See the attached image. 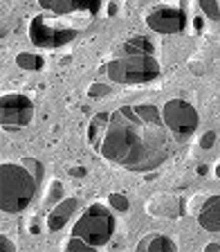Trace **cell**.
<instances>
[{
	"mask_svg": "<svg viewBox=\"0 0 220 252\" xmlns=\"http://www.w3.org/2000/svg\"><path fill=\"white\" fill-rule=\"evenodd\" d=\"M121 50L128 54H153V43L146 41L144 36H135L131 41H126Z\"/></svg>",
	"mask_w": 220,
	"mask_h": 252,
	"instance_id": "cell-13",
	"label": "cell"
},
{
	"mask_svg": "<svg viewBox=\"0 0 220 252\" xmlns=\"http://www.w3.org/2000/svg\"><path fill=\"white\" fill-rule=\"evenodd\" d=\"M171 135L162 110L151 104L117 108L94 149L110 164L128 171H151L171 156Z\"/></svg>",
	"mask_w": 220,
	"mask_h": 252,
	"instance_id": "cell-1",
	"label": "cell"
},
{
	"mask_svg": "<svg viewBox=\"0 0 220 252\" xmlns=\"http://www.w3.org/2000/svg\"><path fill=\"white\" fill-rule=\"evenodd\" d=\"M0 248H2V252H16L14 241H9L7 234H0Z\"/></svg>",
	"mask_w": 220,
	"mask_h": 252,
	"instance_id": "cell-21",
	"label": "cell"
},
{
	"mask_svg": "<svg viewBox=\"0 0 220 252\" xmlns=\"http://www.w3.org/2000/svg\"><path fill=\"white\" fill-rule=\"evenodd\" d=\"M115 225H117L115 214H112L106 205L92 203V205H88V207L81 212V216L77 219V223H74V227H72V234L83 236L85 241H90L94 248H99V246H106V243L112 239Z\"/></svg>",
	"mask_w": 220,
	"mask_h": 252,
	"instance_id": "cell-4",
	"label": "cell"
},
{
	"mask_svg": "<svg viewBox=\"0 0 220 252\" xmlns=\"http://www.w3.org/2000/svg\"><path fill=\"white\" fill-rule=\"evenodd\" d=\"M16 63H18V68H23V70H38L43 65V59L36 57V54L23 52L16 57Z\"/></svg>",
	"mask_w": 220,
	"mask_h": 252,
	"instance_id": "cell-15",
	"label": "cell"
},
{
	"mask_svg": "<svg viewBox=\"0 0 220 252\" xmlns=\"http://www.w3.org/2000/svg\"><path fill=\"white\" fill-rule=\"evenodd\" d=\"M162 120L168 126V131L178 137H187L198 131L200 115L193 106L184 99H168L162 106Z\"/></svg>",
	"mask_w": 220,
	"mask_h": 252,
	"instance_id": "cell-5",
	"label": "cell"
},
{
	"mask_svg": "<svg viewBox=\"0 0 220 252\" xmlns=\"http://www.w3.org/2000/svg\"><path fill=\"white\" fill-rule=\"evenodd\" d=\"M58 200H63V189L58 183L52 185V191H50V196H47V205H52V203H58Z\"/></svg>",
	"mask_w": 220,
	"mask_h": 252,
	"instance_id": "cell-19",
	"label": "cell"
},
{
	"mask_svg": "<svg viewBox=\"0 0 220 252\" xmlns=\"http://www.w3.org/2000/svg\"><path fill=\"white\" fill-rule=\"evenodd\" d=\"M146 25L157 34H180L187 27V14L178 7H155L148 11Z\"/></svg>",
	"mask_w": 220,
	"mask_h": 252,
	"instance_id": "cell-8",
	"label": "cell"
},
{
	"mask_svg": "<svg viewBox=\"0 0 220 252\" xmlns=\"http://www.w3.org/2000/svg\"><path fill=\"white\" fill-rule=\"evenodd\" d=\"M108 93H110V88L108 86H104V84H92L90 86V90H88L90 97H104V94H108Z\"/></svg>",
	"mask_w": 220,
	"mask_h": 252,
	"instance_id": "cell-20",
	"label": "cell"
},
{
	"mask_svg": "<svg viewBox=\"0 0 220 252\" xmlns=\"http://www.w3.org/2000/svg\"><path fill=\"white\" fill-rule=\"evenodd\" d=\"M38 180L25 164H0V210L5 214H18L27 210L36 196Z\"/></svg>",
	"mask_w": 220,
	"mask_h": 252,
	"instance_id": "cell-2",
	"label": "cell"
},
{
	"mask_svg": "<svg viewBox=\"0 0 220 252\" xmlns=\"http://www.w3.org/2000/svg\"><path fill=\"white\" fill-rule=\"evenodd\" d=\"M207 252H214V250H220V243H209V246L204 248Z\"/></svg>",
	"mask_w": 220,
	"mask_h": 252,
	"instance_id": "cell-23",
	"label": "cell"
},
{
	"mask_svg": "<svg viewBox=\"0 0 220 252\" xmlns=\"http://www.w3.org/2000/svg\"><path fill=\"white\" fill-rule=\"evenodd\" d=\"M29 36H31V43L38 47H61L77 36V30L56 27L47 21L45 16H36L29 25Z\"/></svg>",
	"mask_w": 220,
	"mask_h": 252,
	"instance_id": "cell-7",
	"label": "cell"
},
{
	"mask_svg": "<svg viewBox=\"0 0 220 252\" xmlns=\"http://www.w3.org/2000/svg\"><path fill=\"white\" fill-rule=\"evenodd\" d=\"M21 162H23V164H25V167H27V169H29V171H31V173H34V178H36V180H38V183H41V180H43V173H45V171H43V164H41V162H38L36 158H23Z\"/></svg>",
	"mask_w": 220,
	"mask_h": 252,
	"instance_id": "cell-17",
	"label": "cell"
},
{
	"mask_svg": "<svg viewBox=\"0 0 220 252\" xmlns=\"http://www.w3.org/2000/svg\"><path fill=\"white\" fill-rule=\"evenodd\" d=\"M63 250H68V252H92L94 250V246L90 241H85L83 236H77V234H72L68 239V241L63 243Z\"/></svg>",
	"mask_w": 220,
	"mask_h": 252,
	"instance_id": "cell-14",
	"label": "cell"
},
{
	"mask_svg": "<svg viewBox=\"0 0 220 252\" xmlns=\"http://www.w3.org/2000/svg\"><path fill=\"white\" fill-rule=\"evenodd\" d=\"M38 5L45 11L56 16H68V14H74V11L97 14L101 7V0H38Z\"/></svg>",
	"mask_w": 220,
	"mask_h": 252,
	"instance_id": "cell-9",
	"label": "cell"
},
{
	"mask_svg": "<svg viewBox=\"0 0 220 252\" xmlns=\"http://www.w3.org/2000/svg\"><path fill=\"white\" fill-rule=\"evenodd\" d=\"M211 142H214V133H209V135H204V137H202V147H204V149L214 147V144H211Z\"/></svg>",
	"mask_w": 220,
	"mask_h": 252,
	"instance_id": "cell-22",
	"label": "cell"
},
{
	"mask_svg": "<svg viewBox=\"0 0 220 252\" xmlns=\"http://www.w3.org/2000/svg\"><path fill=\"white\" fill-rule=\"evenodd\" d=\"M216 176L220 178V162H218V167H216Z\"/></svg>",
	"mask_w": 220,
	"mask_h": 252,
	"instance_id": "cell-24",
	"label": "cell"
},
{
	"mask_svg": "<svg viewBox=\"0 0 220 252\" xmlns=\"http://www.w3.org/2000/svg\"><path fill=\"white\" fill-rule=\"evenodd\" d=\"M198 223L207 232H220V196H209L200 205L198 210Z\"/></svg>",
	"mask_w": 220,
	"mask_h": 252,
	"instance_id": "cell-10",
	"label": "cell"
},
{
	"mask_svg": "<svg viewBox=\"0 0 220 252\" xmlns=\"http://www.w3.org/2000/svg\"><path fill=\"white\" fill-rule=\"evenodd\" d=\"M77 207H79L77 198H63V200H58V203L52 207L50 216H47V227H50L52 232L63 230V225H68V220L72 219V214L77 212Z\"/></svg>",
	"mask_w": 220,
	"mask_h": 252,
	"instance_id": "cell-11",
	"label": "cell"
},
{
	"mask_svg": "<svg viewBox=\"0 0 220 252\" xmlns=\"http://www.w3.org/2000/svg\"><path fill=\"white\" fill-rule=\"evenodd\" d=\"M200 9L209 21H218L220 18V0H200Z\"/></svg>",
	"mask_w": 220,
	"mask_h": 252,
	"instance_id": "cell-16",
	"label": "cell"
},
{
	"mask_svg": "<svg viewBox=\"0 0 220 252\" xmlns=\"http://www.w3.org/2000/svg\"><path fill=\"white\" fill-rule=\"evenodd\" d=\"M110 205L119 212L128 210V200H126V196H121V194H110Z\"/></svg>",
	"mask_w": 220,
	"mask_h": 252,
	"instance_id": "cell-18",
	"label": "cell"
},
{
	"mask_svg": "<svg viewBox=\"0 0 220 252\" xmlns=\"http://www.w3.org/2000/svg\"><path fill=\"white\" fill-rule=\"evenodd\" d=\"M104 72L115 84H146L160 74V63L153 54H128L112 59L106 63Z\"/></svg>",
	"mask_w": 220,
	"mask_h": 252,
	"instance_id": "cell-3",
	"label": "cell"
},
{
	"mask_svg": "<svg viewBox=\"0 0 220 252\" xmlns=\"http://www.w3.org/2000/svg\"><path fill=\"white\" fill-rule=\"evenodd\" d=\"M34 117V104L25 94L11 93L0 99V124L5 128H23Z\"/></svg>",
	"mask_w": 220,
	"mask_h": 252,
	"instance_id": "cell-6",
	"label": "cell"
},
{
	"mask_svg": "<svg viewBox=\"0 0 220 252\" xmlns=\"http://www.w3.org/2000/svg\"><path fill=\"white\" fill-rule=\"evenodd\" d=\"M137 250L139 252H175L178 250V243L166 234H148L146 239H141L137 243Z\"/></svg>",
	"mask_w": 220,
	"mask_h": 252,
	"instance_id": "cell-12",
	"label": "cell"
}]
</instances>
